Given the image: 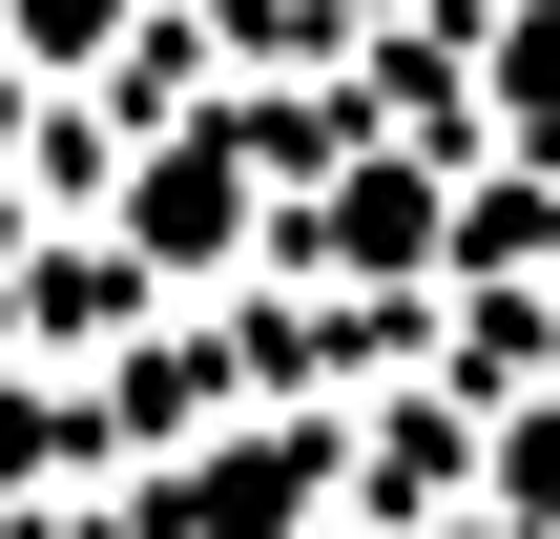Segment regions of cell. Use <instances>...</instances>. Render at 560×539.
<instances>
[{"label":"cell","instance_id":"1","mask_svg":"<svg viewBox=\"0 0 560 539\" xmlns=\"http://www.w3.org/2000/svg\"><path fill=\"white\" fill-rule=\"evenodd\" d=\"M436 270H457V145L353 125L312 187H270V291H312V312H416Z\"/></svg>","mask_w":560,"mask_h":539},{"label":"cell","instance_id":"2","mask_svg":"<svg viewBox=\"0 0 560 539\" xmlns=\"http://www.w3.org/2000/svg\"><path fill=\"white\" fill-rule=\"evenodd\" d=\"M353 519V415L332 395H229L208 436L125 457V539H332Z\"/></svg>","mask_w":560,"mask_h":539},{"label":"cell","instance_id":"3","mask_svg":"<svg viewBox=\"0 0 560 539\" xmlns=\"http://www.w3.org/2000/svg\"><path fill=\"white\" fill-rule=\"evenodd\" d=\"M104 249H125L166 312H229V291H270V145H249L229 104H187L166 145H125V187H104Z\"/></svg>","mask_w":560,"mask_h":539},{"label":"cell","instance_id":"4","mask_svg":"<svg viewBox=\"0 0 560 539\" xmlns=\"http://www.w3.org/2000/svg\"><path fill=\"white\" fill-rule=\"evenodd\" d=\"M62 478H104V457H83V374H42V353L0 332V519H42Z\"/></svg>","mask_w":560,"mask_h":539},{"label":"cell","instance_id":"5","mask_svg":"<svg viewBox=\"0 0 560 539\" xmlns=\"http://www.w3.org/2000/svg\"><path fill=\"white\" fill-rule=\"evenodd\" d=\"M145 21H166V0H0V83H21V104H62V83H104Z\"/></svg>","mask_w":560,"mask_h":539},{"label":"cell","instance_id":"6","mask_svg":"<svg viewBox=\"0 0 560 539\" xmlns=\"http://www.w3.org/2000/svg\"><path fill=\"white\" fill-rule=\"evenodd\" d=\"M478 519H520V539H560V374H520V395L478 415Z\"/></svg>","mask_w":560,"mask_h":539},{"label":"cell","instance_id":"7","mask_svg":"<svg viewBox=\"0 0 560 539\" xmlns=\"http://www.w3.org/2000/svg\"><path fill=\"white\" fill-rule=\"evenodd\" d=\"M312 21H332V42L374 62V42H416V21H457V0H312Z\"/></svg>","mask_w":560,"mask_h":539},{"label":"cell","instance_id":"8","mask_svg":"<svg viewBox=\"0 0 560 539\" xmlns=\"http://www.w3.org/2000/svg\"><path fill=\"white\" fill-rule=\"evenodd\" d=\"M374 539H520V519H478V499H436V519H374Z\"/></svg>","mask_w":560,"mask_h":539},{"label":"cell","instance_id":"9","mask_svg":"<svg viewBox=\"0 0 560 539\" xmlns=\"http://www.w3.org/2000/svg\"><path fill=\"white\" fill-rule=\"evenodd\" d=\"M540 291H560V249H540Z\"/></svg>","mask_w":560,"mask_h":539}]
</instances>
